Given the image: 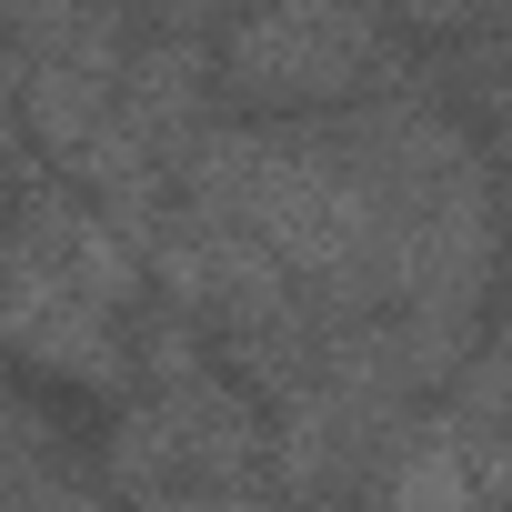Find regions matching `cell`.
Returning <instances> with one entry per match:
<instances>
[{
  "label": "cell",
  "mask_w": 512,
  "mask_h": 512,
  "mask_svg": "<svg viewBox=\"0 0 512 512\" xmlns=\"http://www.w3.org/2000/svg\"><path fill=\"white\" fill-rule=\"evenodd\" d=\"M382 61H392V41H382V21L362 11V0H272V11H231V21H221L211 81H221L241 111L322 121V111H342Z\"/></svg>",
  "instance_id": "6da1fadb"
},
{
  "label": "cell",
  "mask_w": 512,
  "mask_h": 512,
  "mask_svg": "<svg viewBox=\"0 0 512 512\" xmlns=\"http://www.w3.org/2000/svg\"><path fill=\"white\" fill-rule=\"evenodd\" d=\"M372 512H502V442H472L442 412L402 422L392 452H382Z\"/></svg>",
  "instance_id": "7a4b0ae2"
}]
</instances>
